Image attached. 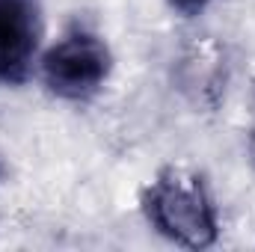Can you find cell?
Returning <instances> with one entry per match:
<instances>
[{
    "instance_id": "6da1fadb",
    "label": "cell",
    "mask_w": 255,
    "mask_h": 252,
    "mask_svg": "<svg viewBox=\"0 0 255 252\" xmlns=\"http://www.w3.org/2000/svg\"><path fill=\"white\" fill-rule=\"evenodd\" d=\"M145 220L184 250H208L217 244L220 226L205 178L184 166L163 169L142 190Z\"/></svg>"
},
{
    "instance_id": "7a4b0ae2",
    "label": "cell",
    "mask_w": 255,
    "mask_h": 252,
    "mask_svg": "<svg viewBox=\"0 0 255 252\" xmlns=\"http://www.w3.org/2000/svg\"><path fill=\"white\" fill-rule=\"evenodd\" d=\"M110 68H113V57L101 36L89 30H71L45 54L42 77L57 98L86 101L104 86Z\"/></svg>"
},
{
    "instance_id": "3957f363",
    "label": "cell",
    "mask_w": 255,
    "mask_h": 252,
    "mask_svg": "<svg viewBox=\"0 0 255 252\" xmlns=\"http://www.w3.org/2000/svg\"><path fill=\"white\" fill-rule=\"evenodd\" d=\"M39 36V0H0V86H18L30 77Z\"/></svg>"
},
{
    "instance_id": "277c9868",
    "label": "cell",
    "mask_w": 255,
    "mask_h": 252,
    "mask_svg": "<svg viewBox=\"0 0 255 252\" xmlns=\"http://www.w3.org/2000/svg\"><path fill=\"white\" fill-rule=\"evenodd\" d=\"M208 3H211V0H169V6H172L175 12L187 15V18H190V15H199Z\"/></svg>"
},
{
    "instance_id": "5b68a950",
    "label": "cell",
    "mask_w": 255,
    "mask_h": 252,
    "mask_svg": "<svg viewBox=\"0 0 255 252\" xmlns=\"http://www.w3.org/2000/svg\"><path fill=\"white\" fill-rule=\"evenodd\" d=\"M250 154L255 160V116H253V127H250Z\"/></svg>"
}]
</instances>
